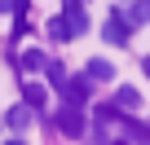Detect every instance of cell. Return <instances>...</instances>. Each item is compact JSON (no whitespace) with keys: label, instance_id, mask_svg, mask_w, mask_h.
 <instances>
[{"label":"cell","instance_id":"6da1fadb","mask_svg":"<svg viewBox=\"0 0 150 145\" xmlns=\"http://www.w3.org/2000/svg\"><path fill=\"white\" fill-rule=\"evenodd\" d=\"M84 79H88V84H110V79H115V66H110L106 57H93V62L84 66Z\"/></svg>","mask_w":150,"mask_h":145},{"label":"cell","instance_id":"7a4b0ae2","mask_svg":"<svg viewBox=\"0 0 150 145\" xmlns=\"http://www.w3.org/2000/svg\"><path fill=\"white\" fill-rule=\"evenodd\" d=\"M57 127H62L66 136H80V132H84V114H80V106H66V110L57 114Z\"/></svg>","mask_w":150,"mask_h":145},{"label":"cell","instance_id":"3957f363","mask_svg":"<svg viewBox=\"0 0 150 145\" xmlns=\"http://www.w3.org/2000/svg\"><path fill=\"white\" fill-rule=\"evenodd\" d=\"M62 92H66V106H84L88 101V79H66Z\"/></svg>","mask_w":150,"mask_h":145},{"label":"cell","instance_id":"277c9868","mask_svg":"<svg viewBox=\"0 0 150 145\" xmlns=\"http://www.w3.org/2000/svg\"><path fill=\"white\" fill-rule=\"evenodd\" d=\"M115 110H124V114H132V110H141V92L124 84V88L115 92Z\"/></svg>","mask_w":150,"mask_h":145},{"label":"cell","instance_id":"5b68a950","mask_svg":"<svg viewBox=\"0 0 150 145\" xmlns=\"http://www.w3.org/2000/svg\"><path fill=\"white\" fill-rule=\"evenodd\" d=\"M49 40H75V27H71V18H66V13L49 18Z\"/></svg>","mask_w":150,"mask_h":145},{"label":"cell","instance_id":"8992f818","mask_svg":"<svg viewBox=\"0 0 150 145\" xmlns=\"http://www.w3.org/2000/svg\"><path fill=\"white\" fill-rule=\"evenodd\" d=\"M102 35H106L110 44H128V27H124V18H119V13H110V18H106V31H102Z\"/></svg>","mask_w":150,"mask_h":145},{"label":"cell","instance_id":"52a82bcc","mask_svg":"<svg viewBox=\"0 0 150 145\" xmlns=\"http://www.w3.org/2000/svg\"><path fill=\"white\" fill-rule=\"evenodd\" d=\"M119 18H124V27H137V22H146V18H150V0H137V5H132L128 13H119Z\"/></svg>","mask_w":150,"mask_h":145},{"label":"cell","instance_id":"ba28073f","mask_svg":"<svg viewBox=\"0 0 150 145\" xmlns=\"http://www.w3.org/2000/svg\"><path fill=\"white\" fill-rule=\"evenodd\" d=\"M31 114H35V110H31V106H13V110H9V114H5V119H9V127H13V132H22V127H27V123H31Z\"/></svg>","mask_w":150,"mask_h":145},{"label":"cell","instance_id":"9c48e42d","mask_svg":"<svg viewBox=\"0 0 150 145\" xmlns=\"http://www.w3.org/2000/svg\"><path fill=\"white\" fill-rule=\"evenodd\" d=\"M22 70H44V53L40 48H27L22 53Z\"/></svg>","mask_w":150,"mask_h":145},{"label":"cell","instance_id":"30bf717a","mask_svg":"<svg viewBox=\"0 0 150 145\" xmlns=\"http://www.w3.org/2000/svg\"><path fill=\"white\" fill-rule=\"evenodd\" d=\"M27 106L31 110H44V84H27Z\"/></svg>","mask_w":150,"mask_h":145},{"label":"cell","instance_id":"8fae6325","mask_svg":"<svg viewBox=\"0 0 150 145\" xmlns=\"http://www.w3.org/2000/svg\"><path fill=\"white\" fill-rule=\"evenodd\" d=\"M44 66H49V84H53V88H62V84H66V70H62V62H44Z\"/></svg>","mask_w":150,"mask_h":145},{"label":"cell","instance_id":"7c38bea8","mask_svg":"<svg viewBox=\"0 0 150 145\" xmlns=\"http://www.w3.org/2000/svg\"><path fill=\"white\" fill-rule=\"evenodd\" d=\"M22 5H27V0H0V13H18Z\"/></svg>","mask_w":150,"mask_h":145},{"label":"cell","instance_id":"4fadbf2b","mask_svg":"<svg viewBox=\"0 0 150 145\" xmlns=\"http://www.w3.org/2000/svg\"><path fill=\"white\" fill-rule=\"evenodd\" d=\"M102 145H128V141H115V136H102Z\"/></svg>","mask_w":150,"mask_h":145},{"label":"cell","instance_id":"5bb4252c","mask_svg":"<svg viewBox=\"0 0 150 145\" xmlns=\"http://www.w3.org/2000/svg\"><path fill=\"white\" fill-rule=\"evenodd\" d=\"M62 5H66V9H80V5H84V0H62Z\"/></svg>","mask_w":150,"mask_h":145},{"label":"cell","instance_id":"9a60e30c","mask_svg":"<svg viewBox=\"0 0 150 145\" xmlns=\"http://www.w3.org/2000/svg\"><path fill=\"white\" fill-rule=\"evenodd\" d=\"M141 70H146V75H150V57H146V62H141Z\"/></svg>","mask_w":150,"mask_h":145},{"label":"cell","instance_id":"2e32d148","mask_svg":"<svg viewBox=\"0 0 150 145\" xmlns=\"http://www.w3.org/2000/svg\"><path fill=\"white\" fill-rule=\"evenodd\" d=\"M5 145H22V141H5Z\"/></svg>","mask_w":150,"mask_h":145}]
</instances>
